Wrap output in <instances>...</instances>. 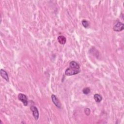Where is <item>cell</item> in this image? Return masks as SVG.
<instances>
[{"label": "cell", "mask_w": 124, "mask_h": 124, "mask_svg": "<svg viewBox=\"0 0 124 124\" xmlns=\"http://www.w3.org/2000/svg\"><path fill=\"white\" fill-rule=\"evenodd\" d=\"M81 72L80 65L75 61H71L69 64V66L65 71V75L71 76L78 74Z\"/></svg>", "instance_id": "1"}, {"label": "cell", "mask_w": 124, "mask_h": 124, "mask_svg": "<svg viewBox=\"0 0 124 124\" xmlns=\"http://www.w3.org/2000/svg\"><path fill=\"white\" fill-rule=\"evenodd\" d=\"M124 29V24L123 23L120 22V21H117L115 24H114L113 29L115 32H121V31H123Z\"/></svg>", "instance_id": "2"}, {"label": "cell", "mask_w": 124, "mask_h": 124, "mask_svg": "<svg viewBox=\"0 0 124 124\" xmlns=\"http://www.w3.org/2000/svg\"><path fill=\"white\" fill-rule=\"evenodd\" d=\"M18 99L25 106H27L28 105V100L27 96L23 94H19L18 95Z\"/></svg>", "instance_id": "3"}, {"label": "cell", "mask_w": 124, "mask_h": 124, "mask_svg": "<svg viewBox=\"0 0 124 124\" xmlns=\"http://www.w3.org/2000/svg\"><path fill=\"white\" fill-rule=\"evenodd\" d=\"M31 110L33 112V115L36 121H37L38 119L39 116V112L37 109V108L34 106H31Z\"/></svg>", "instance_id": "4"}, {"label": "cell", "mask_w": 124, "mask_h": 124, "mask_svg": "<svg viewBox=\"0 0 124 124\" xmlns=\"http://www.w3.org/2000/svg\"><path fill=\"white\" fill-rule=\"evenodd\" d=\"M51 99L52 100V102L54 104V105H55L58 108H61V103L60 102L58 99L57 98L56 96L54 95H51Z\"/></svg>", "instance_id": "5"}, {"label": "cell", "mask_w": 124, "mask_h": 124, "mask_svg": "<svg viewBox=\"0 0 124 124\" xmlns=\"http://www.w3.org/2000/svg\"><path fill=\"white\" fill-rule=\"evenodd\" d=\"M1 76L6 81L8 82L9 81V77L8 75V73L7 72L3 69L1 70Z\"/></svg>", "instance_id": "6"}, {"label": "cell", "mask_w": 124, "mask_h": 124, "mask_svg": "<svg viewBox=\"0 0 124 124\" xmlns=\"http://www.w3.org/2000/svg\"><path fill=\"white\" fill-rule=\"evenodd\" d=\"M57 40L58 42L61 45H64L66 42V38L63 35H60L58 37Z\"/></svg>", "instance_id": "7"}, {"label": "cell", "mask_w": 124, "mask_h": 124, "mask_svg": "<svg viewBox=\"0 0 124 124\" xmlns=\"http://www.w3.org/2000/svg\"><path fill=\"white\" fill-rule=\"evenodd\" d=\"M94 98L96 101V102L97 103H100L102 100V96L99 94H95L94 96Z\"/></svg>", "instance_id": "8"}, {"label": "cell", "mask_w": 124, "mask_h": 124, "mask_svg": "<svg viewBox=\"0 0 124 124\" xmlns=\"http://www.w3.org/2000/svg\"><path fill=\"white\" fill-rule=\"evenodd\" d=\"M81 23H82V24L83 26L85 28H88L89 26V23L86 20H85V19L82 20L81 21Z\"/></svg>", "instance_id": "9"}, {"label": "cell", "mask_w": 124, "mask_h": 124, "mask_svg": "<svg viewBox=\"0 0 124 124\" xmlns=\"http://www.w3.org/2000/svg\"><path fill=\"white\" fill-rule=\"evenodd\" d=\"M82 92L85 95H88L90 93V88L89 87L84 88L82 90Z\"/></svg>", "instance_id": "10"}, {"label": "cell", "mask_w": 124, "mask_h": 124, "mask_svg": "<svg viewBox=\"0 0 124 124\" xmlns=\"http://www.w3.org/2000/svg\"><path fill=\"white\" fill-rule=\"evenodd\" d=\"M84 112L85 113V114H86V115L88 116L90 114V113H91V110L89 108H85L84 109Z\"/></svg>", "instance_id": "11"}]
</instances>
